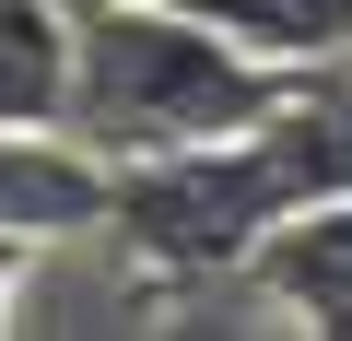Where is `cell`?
<instances>
[{
    "mask_svg": "<svg viewBox=\"0 0 352 341\" xmlns=\"http://www.w3.org/2000/svg\"><path fill=\"white\" fill-rule=\"evenodd\" d=\"M282 94L270 59H247L200 0H82V59H71V141L106 165L176 153V141H223L258 130Z\"/></svg>",
    "mask_w": 352,
    "mask_h": 341,
    "instance_id": "1",
    "label": "cell"
},
{
    "mask_svg": "<svg viewBox=\"0 0 352 341\" xmlns=\"http://www.w3.org/2000/svg\"><path fill=\"white\" fill-rule=\"evenodd\" d=\"M71 59H82V0H0V118L71 130Z\"/></svg>",
    "mask_w": 352,
    "mask_h": 341,
    "instance_id": "6",
    "label": "cell"
},
{
    "mask_svg": "<svg viewBox=\"0 0 352 341\" xmlns=\"http://www.w3.org/2000/svg\"><path fill=\"white\" fill-rule=\"evenodd\" d=\"M200 12L270 71H317V59L352 48V0H200Z\"/></svg>",
    "mask_w": 352,
    "mask_h": 341,
    "instance_id": "7",
    "label": "cell"
},
{
    "mask_svg": "<svg viewBox=\"0 0 352 341\" xmlns=\"http://www.w3.org/2000/svg\"><path fill=\"white\" fill-rule=\"evenodd\" d=\"M294 212V177L258 130H223V141H176V153H141L118 165V200H106V236L164 271V282H212V271H247L258 236Z\"/></svg>",
    "mask_w": 352,
    "mask_h": 341,
    "instance_id": "2",
    "label": "cell"
},
{
    "mask_svg": "<svg viewBox=\"0 0 352 341\" xmlns=\"http://www.w3.org/2000/svg\"><path fill=\"white\" fill-rule=\"evenodd\" d=\"M106 200H118V165L94 153V141H71V130H47V118H0V236H82V224H106Z\"/></svg>",
    "mask_w": 352,
    "mask_h": 341,
    "instance_id": "3",
    "label": "cell"
},
{
    "mask_svg": "<svg viewBox=\"0 0 352 341\" xmlns=\"http://www.w3.org/2000/svg\"><path fill=\"white\" fill-rule=\"evenodd\" d=\"M24 247H36V236H0V329H12V282H24Z\"/></svg>",
    "mask_w": 352,
    "mask_h": 341,
    "instance_id": "8",
    "label": "cell"
},
{
    "mask_svg": "<svg viewBox=\"0 0 352 341\" xmlns=\"http://www.w3.org/2000/svg\"><path fill=\"white\" fill-rule=\"evenodd\" d=\"M258 141L282 153V177H294V212L305 200H352V48L317 59V71H282Z\"/></svg>",
    "mask_w": 352,
    "mask_h": 341,
    "instance_id": "5",
    "label": "cell"
},
{
    "mask_svg": "<svg viewBox=\"0 0 352 341\" xmlns=\"http://www.w3.org/2000/svg\"><path fill=\"white\" fill-rule=\"evenodd\" d=\"M247 282H258L282 318L352 341V200H305V212H282V224L258 236Z\"/></svg>",
    "mask_w": 352,
    "mask_h": 341,
    "instance_id": "4",
    "label": "cell"
}]
</instances>
